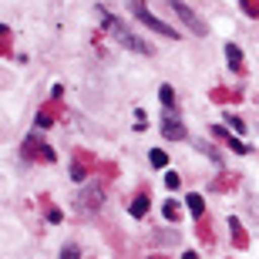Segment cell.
<instances>
[{
	"label": "cell",
	"instance_id": "obj_8",
	"mask_svg": "<svg viewBox=\"0 0 259 259\" xmlns=\"http://www.w3.org/2000/svg\"><path fill=\"white\" fill-rule=\"evenodd\" d=\"M158 98H162V105H165V108H175V91H172L168 84L158 88Z\"/></svg>",
	"mask_w": 259,
	"mask_h": 259
},
{
	"label": "cell",
	"instance_id": "obj_13",
	"mask_svg": "<svg viewBox=\"0 0 259 259\" xmlns=\"http://www.w3.org/2000/svg\"><path fill=\"white\" fill-rule=\"evenodd\" d=\"M61 259H77V246H64V252H61Z\"/></svg>",
	"mask_w": 259,
	"mask_h": 259
},
{
	"label": "cell",
	"instance_id": "obj_11",
	"mask_svg": "<svg viewBox=\"0 0 259 259\" xmlns=\"http://www.w3.org/2000/svg\"><path fill=\"white\" fill-rule=\"evenodd\" d=\"M165 215H168V219H179V202H165Z\"/></svg>",
	"mask_w": 259,
	"mask_h": 259
},
{
	"label": "cell",
	"instance_id": "obj_3",
	"mask_svg": "<svg viewBox=\"0 0 259 259\" xmlns=\"http://www.w3.org/2000/svg\"><path fill=\"white\" fill-rule=\"evenodd\" d=\"M168 7H172L175 14L182 17V24H185V27H189V30H192L195 37H205V34H209V27H205V20H199V17H195V14H192V10H189V7H185L182 0H168Z\"/></svg>",
	"mask_w": 259,
	"mask_h": 259
},
{
	"label": "cell",
	"instance_id": "obj_4",
	"mask_svg": "<svg viewBox=\"0 0 259 259\" xmlns=\"http://www.w3.org/2000/svg\"><path fill=\"white\" fill-rule=\"evenodd\" d=\"M101 202H105L101 189H95V185H88L84 192L77 195V209H81V212H98V209H101Z\"/></svg>",
	"mask_w": 259,
	"mask_h": 259
},
{
	"label": "cell",
	"instance_id": "obj_5",
	"mask_svg": "<svg viewBox=\"0 0 259 259\" xmlns=\"http://www.w3.org/2000/svg\"><path fill=\"white\" fill-rule=\"evenodd\" d=\"M162 135H165V138H172V142H182L185 128H182V121H179L175 115H165L162 118Z\"/></svg>",
	"mask_w": 259,
	"mask_h": 259
},
{
	"label": "cell",
	"instance_id": "obj_14",
	"mask_svg": "<svg viewBox=\"0 0 259 259\" xmlns=\"http://www.w3.org/2000/svg\"><path fill=\"white\" fill-rule=\"evenodd\" d=\"M165 182H168V189H179V182H182V179H179L175 172H168V175H165Z\"/></svg>",
	"mask_w": 259,
	"mask_h": 259
},
{
	"label": "cell",
	"instance_id": "obj_6",
	"mask_svg": "<svg viewBox=\"0 0 259 259\" xmlns=\"http://www.w3.org/2000/svg\"><path fill=\"white\" fill-rule=\"evenodd\" d=\"M226 58H229V67H232V71H239V67H242V54H239V48H236V44H226Z\"/></svg>",
	"mask_w": 259,
	"mask_h": 259
},
{
	"label": "cell",
	"instance_id": "obj_7",
	"mask_svg": "<svg viewBox=\"0 0 259 259\" xmlns=\"http://www.w3.org/2000/svg\"><path fill=\"white\" fill-rule=\"evenodd\" d=\"M185 205H189V212H192V219H199L202 212H205V205H202V195H189V199H185Z\"/></svg>",
	"mask_w": 259,
	"mask_h": 259
},
{
	"label": "cell",
	"instance_id": "obj_10",
	"mask_svg": "<svg viewBox=\"0 0 259 259\" xmlns=\"http://www.w3.org/2000/svg\"><path fill=\"white\" fill-rule=\"evenodd\" d=\"M148 162H152L155 168H165V165H168V155H165V152H152V155H148Z\"/></svg>",
	"mask_w": 259,
	"mask_h": 259
},
{
	"label": "cell",
	"instance_id": "obj_2",
	"mask_svg": "<svg viewBox=\"0 0 259 259\" xmlns=\"http://www.w3.org/2000/svg\"><path fill=\"white\" fill-rule=\"evenodd\" d=\"M128 10H132L135 17L142 20L145 27H152L155 34H162V37H168V40H179V30H175V27H168V24H165V20L152 17V14H148V7H145L142 0H128Z\"/></svg>",
	"mask_w": 259,
	"mask_h": 259
},
{
	"label": "cell",
	"instance_id": "obj_12",
	"mask_svg": "<svg viewBox=\"0 0 259 259\" xmlns=\"http://www.w3.org/2000/svg\"><path fill=\"white\" fill-rule=\"evenodd\" d=\"M222 138H226V142H229L232 148H236V152H242V155H246V145H242L239 138H232V135H222Z\"/></svg>",
	"mask_w": 259,
	"mask_h": 259
},
{
	"label": "cell",
	"instance_id": "obj_9",
	"mask_svg": "<svg viewBox=\"0 0 259 259\" xmlns=\"http://www.w3.org/2000/svg\"><path fill=\"white\" fill-rule=\"evenodd\" d=\"M145 212H148V199H145V195H138V199L132 202V215H138V219H142Z\"/></svg>",
	"mask_w": 259,
	"mask_h": 259
},
{
	"label": "cell",
	"instance_id": "obj_1",
	"mask_svg": "<svg viewBox=\"0 0 259 259\" xmlns=\"http://www.w3.org/2000/svg\"><path fill=\"white\" fill-rule=\"evenodd\" d=\"M98 14H101V24H105V30H111V34H115V37L121 40L128 51H138V54H152V48H148L142 37H135V34H132V30H128L125 24L115 17V14H108L105 7H98Z\"/></svg>",
	"mask_w": 259,
	"mask_h": 259
}]
</instances>
